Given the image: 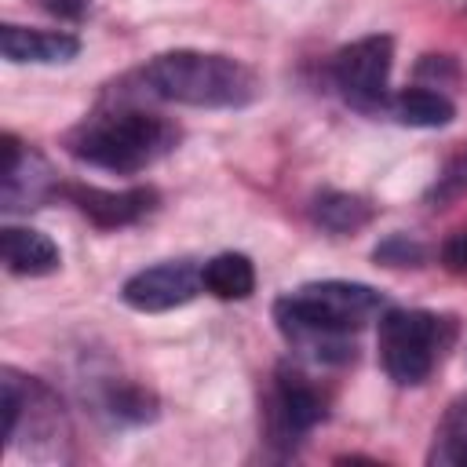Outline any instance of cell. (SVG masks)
I'll return each instance as SVG.
<instances>
[{
	"label": "cell",
	"instance_id": "cell-13",
	"mask_svg": "<svg viewBox=\"0 0 467 467\" xmlns=\"http://www.w3.org/2000/svg\"><path fill=\"white\" fill-rule=\"evenodd\" d=\"M390 106H394V117L409 128H445L456 117V106L431 88H401Z\"/></svg>",
	"mask_w": 467,
	"mask_h": 467
},
{
	"label": "cell",
	"instance_id": "cell-6",
	"mask_svg": "<svg viewBox=\"0 0 467 467\" xmlns=\"http://www.w3.org/2000/svg\"><path fill=\"white\" fill-rule=\"evenodd\" d=\"M201 288H204L201 270L190 259H171V263H157L131 274L120 288V299L139 314H161L190 303Z\"/></svg>",
	"mask_w": 467,
	"mask_h": 467
},
{
	"label": "cell",
	"instance_id": "cell-3",
	"mask_svg": "<svg viewBox=\"0 0 467 467\" xmlns=\"http://www.w3.org/2000/svg\"><path fill=\"white\" fill-rule=\"evenodd\" d=\"M179 142V128L157 113L109 109L88 117L69 135V153L106 171H142Z\"/></svg>",
	"mask_w": 467,
	"mask_h": 467
},
{
	"label": "cell",
	"instance_id": "cell-14",
	"mask_svg": "<svg viewBox=\"0 0 467 467\" xmlns=\"http://www.w3.org/2000/svg\"><path fill=\"white\" fill-rule=\"evenodd\" d=\"M427 460L431 463H452V467L467 463V394H460L445 409V416H441V423L434 431V445H431Z\"/></svg>",
	"mask_w": 467,
	"mask_h": 467
},
{
	"label": "cell",
	"instance_id": "cell-2",
	"mask_svg": "<svg viewBox=\"0 0 467 467\" xmlns=\"http://www.w3.org/2000/svg\"><path fill=\"white\" fill-rule=\"evenodd\" d=\"M142 80L153 95L179 102V106H197V109H234L248 106L259 91L255 73L230 58V55H212V51H164L146 62Z\"/></svg>",
	"mask_w": 467,
	"mask_h": 467
},
{
	"label": "cell",
	"instance_id": "cell-4",
	"mask_svg": "<svg viewBox=\"0 0 467 467\" xmlns=\"http://www.w3.org/2000/svg\"><path fill=\"white\" fill-rule=\"evenodd\" d=\"M452 336H456V325L441 314L387 310L379 317V336H376L383 372L401 387L423 383L434 372V365L441 361V354L449 350Z\"/></svg>",
	"mask_w": 467,
	"mask_h": 467
},
{
	"label": "cell",
	"instance_id": "cell-1",
	"mask_svg": "<svg viewBox=\"0 0 467 467\" xmlns=\"http://www.w3.org/2000/svg\"><path fill=\"white\" fill-rule=\"evenodd\" d=\"M383 306V296L361 281H310L274 303V321L314 361L343 365L354 358L350 332L368 325Z\"/></svg>",
	"mask_w": 467,
	"mask_h": 467
},
{
	"label": "cell",
	"instance_id": "cell-8",
	"mask_svg": "<svg viewBox=\"0 0 467 467\" xmlns=\"http://www.w3.org/2000/svg\"><path fill=\"white\" fill-rule=\"evenodd\" d=\"M69 201L102 230L131 226L146 219L157 208L153 186H131V190H99V186H66Z\"/></svg>",
	"mask_w": 467,
	"mask_h": 467
},
{
	"label": "cell",
	"instance_id": "cell-12",
	"mask_svg": "<svg viewBox=\"0 0 467 467\" xmlns=\"http://www.w3.org/2000/svg\"><path fill=\"white\" fill-rule=\"evenodd\" d=\"M201 285L215 299H248L255 292V266L241 252H219L201 266Z\"/></svg>",
	"mask_w": 467,
	"mask_h": 467
},
{
	"label": "cell",
	"instance_id": "cell-16",
	"mask_svg": "<svg viewBox=\"0 0 467 467\" xmlns=\"http://www.w3.org/2000/svg\"><path fill=\"white\" fill-rule=\"evenodd\" d=\"M372 259L383 263V266H420V263L427 259V248H423L420 241L405 237V234H390L387 241L376 244Z\"/></svg>",
	"mask_w": 467,
	"mask_h": 467
},
{
	"label": "cell",
	"instance_id": "cell-17",
	"mask_svg": "<svg viewBox=\"0 0 467 467\" xmlns=\"http://www.w3.org/2000/svg\"><path fill=\"white\" fill-rule=\"evenodd\" d=\"M441 259H445V266H449V270L467 274V226H463V230H456V234L445 241Z\"/></svg>",
	"mask_w": 467,
	"mask_h": 467
},
{
	"label": "cell",
	"instance_id": "cell-7",
	"mask_svg": "<svg viewBox=\"0 0 467 467\" xmlns=\"http://www.w3.org/2000/svg\"><path fill=\"white\" fill-rule=\"evenodd\" d=\"M325 398L321 390L299 372V368H288L281 365L277 376H274V394H270V427L277 438L285 441H296L299 434L314 431L321 420H325Z\"/></svg>",
	"mask_w": 467,
	"mask_h": 467
},
{
	"label": "cell",
	"instance_id": "cell-5",
	"mask_svg": "<svg viewBox=\"0 0 467 467\" xmlns=\"http://www.w3.org/2000/svg\"><path fill=\"white\" fill-rule=\"evenodd\" d=\"M390 62H394V40L387 33H372L336 51L332 77L347 95V102H354L358 109H376L383 106L387 95Z\"/></svg>",
	"mask_w": 467,
	"mask_h": 467
},
{
	"label": "cell",
	"instance_id": "cell-11",
	"mask_svg": "<svg viewBox=\"0 0 467 467\" xmlns=\"http://www.w3.org/2000/svg\"><path fill=\"white\" fill-rule=\"evenodd\" d=\"M310 215H314V223H317L321 230H328V234H354V230H361V226L372 223L376 208H372L365 197H358V193H347V190H321V193L314 197Z\"/></svg>",
	"mask_w": 467,
	"mask_h": 467
},
{
	"label": "cell",
	"instance_id": "cell-10",
	"mask_svg": "<svg viewBox=\"0 0 467 467\" xmlns=\"http://www.w3.org/2000/svg\"><path fill=\"white\" fill-rule=\"evenodd\" d=\"M0 255H4V266L18 277H44V274H55L62 263L58 244L33 226H4Z\"/></svg>",
	"mask_w": 467,
	"mask_h": 467
},
{
	"label": "cell",
	"instance_id": "cell-18",
	"mask_svg": "<svg viewBox=\"0 0 467 467\" xmlns=\"http://www.w3.org/2000/svg\"><path fill=\"white\" fill-rule=\"evenodd\" d=\"M47 15H55V18H66V22H77V18H84L88 11H91V4L95 0H36Z\"/></svg>",
	"mask_w": 467,
	"mask_h": 467
},
{
	"label": "cell",
	"instance_id": "cell-15",
	"mask_svg": "<svg viewBox=\"0 0 467 467\" xmlns=\"http://www.w3.org/2000/svg\"><path fill=\"white\" fill-rule=\"evenodd\" d=\"M106 405H109V412L117 420H128V423H142V420L157 416V401L142 387H117V390H109Z\"/></svg>",
	"mask_w": 467,
	"mask_h": 467
},
{
	"label": "cell",
	"instance_id": "cell-9",
	"mask_svg": "<svg viewBox=\"0 0 467 467\" xmlns=\"http://www.w3.org/2000/svg\"><path fill=\"white\" fill-rule=\"evenodd\" d=\"M80 40L73 33L62 29H26V26H0V55L15 66H55V62H69L77 58Z\"/></svg>",
	"mask_w": 467,
	"mask_h": 467
},
{
	"label": "cell",
	"instance_id": "cell-19",
	"mask_svg": "<svg viewBox=\"0 0 467 467\" xmlns=\"http://www.w3.org/2000/svg\"><path fill=\"white\" fill-rule=\"evenodd\" d=\"M463 186H467V153L441 175V182L434 186V193H438V197H449V193H460Z\"/></svg>",
	"mask_w": 467,
	"mask_h": 467
}]
</instances>
